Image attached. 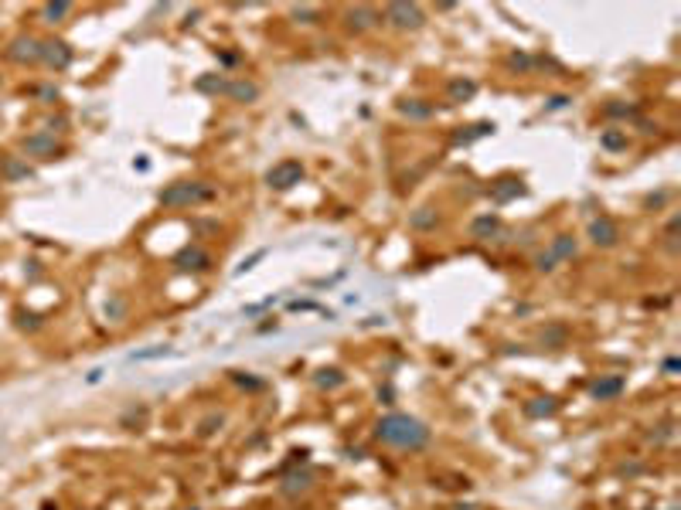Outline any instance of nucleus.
I'll return each instance as SVG.
<instances>
[{
	"label": "nucleus",
	"mask_w": 681,
	"mask_h": 510,
	"mask_svg": "<svg viewBox=\"0 0 681 510\" xmlns=\"http://www.w3.org/2000/svg\"><path fill=\"white\" fill-rule=\"evenodd\" d=\"M661 368H665V374H675V371L681 368V361H678V357H668V361H665Z\"/></svg>",
	"instance_id": "34"
},
{
	"label": "nucleus",
	"mask_w": 681,
	"mask_h": 510,
	"mask_svg": "<svg viewBox=\"0 0 681 510\" xmlns=\"http://www.w3.org/2000/svg\"><path fill=\"white\" fill-rule=\"evenodd\" d=\"M0 174H3L7 184H14V181H27V177H31V167H27V160H21V157H3Z\"/></svg>",
	"instance_id": "15"
},
{
	"label": "nucleus",
	"mask_w": 681,
	"mask_h": 510,
	"mask_svg": "<svg viewBox=\"0 0 681 510\" xmlns=\"http://www.w3.org/2000/svg\"><path fill=\"white\" fill-rule=\"evenodd\" d=\"M215 425H222V415H211V418H204V422H201V432L208 435V432H215Z\"/></svg>",
	"instance_id": "32"
},
{
	"label": "nucleus",
	"mask_w": 681,
	"mask_h": 510,
	"mask_svg": "<svg viewBox=\"0 0 681 510\" xmlns=\"http://www.w3.org/2000/svg\"><path fill=\"white\" fill-rule=\"evenodd\" d=\"M559 411V402L555 398H531V402H525V415L528 418H549V415H555Z\"/></svg>",
	"instance_id": "20"
},
{
	"label": "nucleus",
	"mask_w": 681,
	"mask_h": 510,
	"mask_svg": "<svg viewBox=\"0 0 681 510\" xmlns=\"http://www.w3.org/2000/svg\"><path fill=\"white\" fill-rule=\"evenodd\" d=\"M535 269H538V272H552V269H555V259H552L549 252H542V255H535Z\"/></svg>",
	"instance_id": "28"
},
{
	"label": "nucleus",
	"mask_w": 681,
	"mask_h": 510,
	"mask_svg": "<svg viewBox=\"0 0 681 510\" xmlns=\"http://www.w3.org/2000/svg\"><path fill=\"white\" fill-rule=\"evenodd\" d=\"M490 194H494L497 204H504V201H511V198H521V194H525V184H521L518 177H504V181H497V184L490 188Z\"/></svg>",
	"instance_id": "17"
},
{
	"label": "nucleus",
	"mask_w": 681,
	"mask_h": 510,
	"mask_svg": "<svg viewBox=\"0 0 681 510\" xmlns=\"http://www.w3.org/2000/svg\"><path fill=\"white\" fill-rule=\"evenodd\" d=\"M198 92H225V79H218V75H204V79H198Z\"/></svg>",
	"instance_id": "27"
},
{
	"label": "nucleus",
	"mask_w": 681,
	"mask_h": 510,
	"mask_svg": "<svg viewBox=\"0 0 681 510\" xmlns=\"http://www.w3.org/2000/svg\"><path fill=\"white\" fill-rule=\"evenodd\" d=\"M385 21L398 31H419L426 24V14L419 3H389L385 7Z\"/></svg>",
	"instance_id": "3"
},
{
	"label": "nucleus",
	"mask_w": 681,
	"mask_h": 510,
	"mask_svg": "<svg viewBox=\"0 0 681 510\" xmlns=\"http://www.w3.org/2000/svg\"><path fill=\"white\" fill-rule=\"evenodd\" d=\"M106 313H112V316H119V313H123V303L116 300V303H112V306H106Z\"/></svg>",
	"instance_id": "35"
},
{
	"label": "nucleus",
	"mask_w": 681,
	"mask_h": 510,
	"mask_svg": "<svg viewBox=\"0 0 681 510\" xmlns=\"http://www.w3.org/2000/svg\"><path fill=\"white\" fill-rule=\"evenodd\" d=\"M215 191L198 184V181H184V184H171L160 191V204L164 207H188V204H201V201H211Z\"/></svg>",
	"instance_id": "2"
},
{
	"label": "nucleus",
	"mask_w": 681,
	"mask_h": 510,
	"mask_svg": "<svg viewBox=\"0 0 681 510\" xmlns=\"http://www.w3.org/2000/svg\"><path fill=\"white\" fill-rule=\"evenodd\" d=\"M313 385L331 392V388H341V385H344V374H341L337 368H320V371L313 374Z\"/></svg>",
	"instance_id": "21"
},
{
	"label": "nucleus",
	"mask_w": 681,
	"mask_h": 510,
	"mask_svg": "<svg viewBox=\"0 0 681 510\" xmlns=\"http://www.w3.org/2000/svg\"><path fill=\"white\" fill-rule=\"evenodd\" d=\"M69 10H72V3H65V0H58V3H45V7H41V17L55 24V21H62V17H65Z\"/></svg>",
	"instance_id": "25"
},
{
	"label": "nucleus",
	"mask_w": 681,
	"mask_h": 510,
	"mask_svg": "<svg viewBox=\"0 0 681 510\" xmlns=\"http://www.w3.org/2000/svg\"><path fill=\"white\" fill-rule=\"evenodd\" d=\"M566 337H569V333H566L562 323H549V327L542 330V344H545V347H555V350L566 347Z\"/></svg>",
	"instance_id": "22"
},
{
	"label": "nucleus",
	"mask_w": 681,
	"mask_h": 510,
	"mask_svg": "<svg viewBox=\"0 0 681 510\" xmlns=\"http://www.w3.org/2000/svg\"><path fill=\"white\" fill-rule=\"evenodd\" d=\"M375 439L385 442V446H395V449H426L429 446V429L426 422L412 418V415H402V411H392L385 418H379L375 425Z\"/></svg>",
	"instance_id": "1"
},
{
	"label": "nucleus",
	"mask_w": 681,
	"mask_h": 510,
	"mask_svg": "<svg viewBox=\"0 0 681 510\" xmlns=\"http://www.w3.org/2000/svg\"><path fill=\"white\" fill-rule=\"evenodd\" d=\"M446 96H450V102H470L477 96V82L474 79H453L446 86Z\"/></svg>",
	"instance_id": "19"
},
{
	"label": "nucleus",
	"mask_w": 681,
	"mask_h": 510,
	"mask_svg": "<svg viewBox=\"0 0 681 510\" xmlns=\"http://www.w3.org/2000/svg\"><path fill=\"white\" fill-rule=\"evenodd\" d=\"M436 211L433 207H419V211H412V218H409V225L412 228H419V231H429V228H436Z\"/></svg>",
	"instance_id": "23"
},
{
	"label": "nucleus",
	"mask_w": 681,
	"mask_h": 510,
	"mask_svg": "<svg viewBox=\"0 0 681 510\" xmlns=\"http://www.w3.org/2000/svg\"><path fill=\"white\" fill-rule=\"evenodd\" d=\"M470 235L474 238H494V235H501V218L497 214H477L474 221H470Z\"/></svg>",
	"instance_id": "14"
},
{
	"label": "nucleus",
	"mask_w": 681,
	"mask_h": 510,
	"mask_svg": "<svg viewBox=\"0 0 681 510\" xmlns=\"http://www.w3.org/2000/svg\"><path fill=\"white\" fill-rule=\"evenodd\" d=\"M599 146H603V150H613V153H617V150H627V133H623V129H606V133L599 136Z\"/></svg>",
	"instance_id": "24"
},
{
	"label": "nucleus",
	"mask_w": 681,
	"mask_h": 510,
	"mask_svg": "<svg viewBox=\"0 0 681 510\" xmlns=\"http://www.w3.org/2000/svg\"><path fill=\"white\" fill-rule=\"evenodd\" d=\"M303 181V164L300 160H280L276 167H270L266 170V184L273 188V191H290Z\"/></svg>",
	"instance_id": "4"
},
{
	"label": "nucleus",
	"mask_w": 681,
	"mask_h": 510,
	"mask_svg": "<svg viewBox=\"0 0 681 510\" xmlns=\"http://www.w3.org/2000/svg\"><path fill=\"white\" fill-rule=\"evenodd\" d=\"M21 146H24V153H27V157H38V160H51V157H58V153H62V146H58L55 133H48V129L24 136V140H21Z\"/></svg>",
	"instance_id": "5"
},
{
	"label": "nucleus",
	"mask_w": 681,
	"mask_h": 510,
	"mask_svg": "<svg viewBox=\"0 0 681 510\" xmlns=\"http://www.w3.org/2000/svg\"><path fill=\"white\" fill-rule=\"evenodd\" d=\"M589 242H593V245H599V248H613V245L620 242V228H617V221H613V218H606V214L593 218V221H589Z\"/></svg>",
	"instance_id": "7"
},
{
	"label": "nucleus",
	"mask_w": 681,
	"mask_h": 510,
	"mask_svg": "<svg viewBox=\"0 0 681 510\" xmlns=\"http://www.w3.org/2000/svg\"><path fill=\"white\" fill-rule=\"evenodd\" d=\"M576 252H580V245H576V238H573V235H555V238H552V245H549V255H552L555 262L576 259Z\"/></svg>",
	"instance_id": "16"
},
{
	"label": "nucleus",
	"mask_w": 681,
	"mask_h": 510,
	"mask_svg": "<svg viewBox=\"0 0 681 510\" xmlns=\"http://www.w3.org/2000/svg\"><path fill=\"white\" fill-rule=\"evenodd\" d=\"M379 24V10L375 7H351L348 10V27L351 31H368Z\"/></svg>",
	"instance_id": "12"
},
{
	"label": "nucleus",
	"mask_w": 681,
	"mask_h": 510,
	"mask_svg": "<svg viewBox=\"0 0 681 510\" xmlns=\"http://www.w3.org/2000/svg\"><path fill=\"white\" fill-rule=\"evenodd\" d=\"M490 133H494V123H474V126H460L450 140H453V146H467V143H474L481 136H490Z\"/></svg>",
	"instance_id": "11"
},
{
	"label": "nucleus",
	"mask_w": 681,
	"mask_h": 510,
	"mask_svg": "<svg viewBox=\"0 0 681 510\" xmlns=\"http://www.w3.org/2000/svg\"><path fill=\"white\" fill-rule=\"evenodd\" d=\"M7 58L17 65H34V62H41V41L31 34H21L7 44Z\"/></svg>",
	"instance_id": "6"
},
{
	"label": "nucleus",
	"mask_w": 681,
	"mask_h": 510,
	"mask_svg": "<svg viewBox=\"0 0 681 510\" xmlns=\"http://www.w3.org/2000/svg\"><path fill=\"white\" fill-rule=\"evenodd\" d=\"M507 68L511 72H531L535 68V58L531 55H521V51H511L507 55Z\"/></svg>",
	"instance_id": "26"
},
{
	"label": "nucleus",
	"mask_w": 681,
	"mask_h": 510,
	"mask_svg": "<svg viewBox=\"0 0 681 510\" xmlns=\"http://www.w3.org/2000/svg\"><path fill=\"white\" fill-rule=\"evenodd\" d=\"M398 112L409 116V119H433L436 116V105L433 102H422V99H402L398 102Z\"/></svg>",
	"instance_id": "18"
},
{
	"label": "nucleus",
	"mask_w": 681,
	"mask_h": 510,
	"mask_svg": "<svg viewBox=\"0 0 681 510\" xmlns=\"http://www.w3.org/2000/svg\"><path fill=\"white\" fill-rule=\"evenodd\" d=\"M164 354H171V347H154V350H140V354H133V361H154V357H164Z\"/></svg>",
	"instance_id": "29"
},
{
	"label": "nucleus",
	"mask_w": 681,
	"mask_h": 510,
	"mask_svg": "<svg viewBox=\"0 0 681 510\" xmlns=\"http://www.w3.org/2000/svg\"><path fill=\"white\" fill-rule=\"evenodd\" d=\"M293 17H296V21H303V24H313L317 10H313V7H293Z\"/></svg>",
	"instance_id": "31"
},
{
	"label": "nucleus",
	"mask_w": 681,
	"mask_h": 510,
	"mask_svg": "<svg viewBox=\"0 0 681 510\" xmlns=\"http://www.w3.org/2000/svg\"><path fill=\"white\" fill-rule=\"evenodd\" d=\"M225 96L235 102H256L259 99V86L246 82V79H235V82H225Z\"/></svg>",
	"instance_id": "13"
},
{
	"label": "nucleus",
	"mask_w": 681,
	"mask_h": 510,
	"mask_svg": "<svg viewBox=\"0 0 681 510\" xmlns=\"http://www.w3.org/2000/svg\"><path fill=\"white\" fill-rule=\"evenodd\" d=\"M623 388H627L623 374H606V378H599L589 392H593V398H596V402H610V398H617Z\"/></svg>",
	"instance_id": "10"
},
{
	"label": "nucleus",
	"mask_w": 681,
	"mask_h": 510,
	"mask_svg": "<svg viewBox=\"0 0 681 510\" xmlns=\"http://www.w3.org/2000/svg\"><path fill=\"white\" fill-rule=\"evenodd\" d=\"M211 266V255L201 248V245H188L174 255V269L178 272H204Z\"/></svg>",
	"instance_id": "8"
},
{
	"label": "nucleus",
	"mask_w": 681,
	"mask_h": 510,
	"mask_svg": "<svg viewBox=\"0 0 681 510\" xmlns=\"http://www.w3.org/2000/svg\"><path fill=\"white\" fill-rule=\"evenodd\" d=\"M41 62L48 65V68H55V72H65L69 65H72V48L65 44V41H41Z\"/></svg>",
	"instance_id": "9"
},
{
	"label": "nucleus",
	"mask_w": 681,
	"mask_h": 510,
	"mask_svg": "<svg viewBox=\"0 0 681 510\" xmlns=\"http://www.w3.org/2000/svg\"><path fill=\"white\" fill-rule=\"evenodd\" d=\"M569 102H573L569 96H552V99L545 102V109H562V105H569Z\"/></svg>",
	"instance_id": "33"
},
{
	"label": "nucleus",
	"mask_w": 681,
	"mask_h": 510,
	"mask_svg": "<svg viewBox=\"0 0 681 510\" xmlns=\"http://www.w3.org/2000/svg\"><path fill=\"white\" fill-rule=\"evenodd\" d=\"M232 381H235V385H242V388H252V392H259V388H263V381H256V378H246L242 371H235V374H232Z\"/></svg>",
	"instance_id": "30"
}]
</instances>
